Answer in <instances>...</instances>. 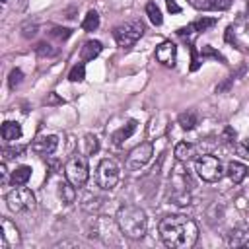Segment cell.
Listing matches in <instances>:
<instances>
[{
    "mask_svg": "<svg viewBox=\"0 0 249 249\" xmlns=\"http://www.w3.org/2000/svg\"><path fill=\"white\" fill-rule=\"evenodd\" d=\"M160 235L163 239V243L171 249H187L193 247L196 237H198V228L196 224L183 214H175V216H165L161 218L160 226Z\"/></svg>",
    "mask_w": 249,
    "mask_h": 249,
    "instance_id": "1",
    "label": "cell"
},
{
    "mask_svg": "<svg viewBox=\"0 0 249 249\" xmlns=\"http://www.w3.org/2000/svg\"><path fill=\"white\" fill-rule=\"evenodd\" d=\"M115 222H117V228L121 230V233L126 235V237H130V239L144 237L146 226H148V220H146L144 210L140 206H136V204H123L117 210Z\"/></svg>",
    "mask_w": 249,
    "mask_h": 249,
    "instance_id": "2",
    "label": "cell"
},
{
    "mask_svg": "<svg viewBox=\"0 0 249 249\" xmlns=\"http://www.w3.org/2000/svg\"><path fill=\"white\" fill-rule=\"evenodd\" d=\"M144 33V23L140 19H128L124 23H119L115 29H113V37L117 41L119 47L126 49V47H132Z\"/></svg>",
    "mask_w": 249,
    "mask_h": 249,
    "instance_id": "3",
    "label": "cell"
},
{
    "mask_svg": "<svg viewBox=\"0 0 249 249\" xmlns=\"http://www.w3.org/2000/svg\"><path fill=\"white\" fill-rule=\"evenodd\" d=\"M195 169L198 173V177L206 183H216L222 179L224 175V167H222V161L216 158V156H210V154H202L196 158L195 161Z\"/></svg>",
    "mask_w": 249,
    "mask_h": 249,
    "instance_id": "4",
    "label": "cell"
},
{
    "mask_svg": "<svg viewBox=\"0 0 249 249\" xmlns=\"http://www.w3.org/2000/svg\"><path fill=\"white\" fill-rule=\"evenodd\" d=\"M64 175H66V179H68L76 189L84 187L86 181H88V177H89L88 160H86L84 156H72V158L66 161V165H64Z\"/></svg>",
    "mask_w": 249,
    "mask_h": 249,
    "instance_id": "5",
    "label": "cell"
},
{
    "mask_svg": "<svg viewBox=\"0 0 249 249\" xmlns=\"http://www.w3.org/2000/svg\"><path fill=\"white\" fill-rule=\"evenodd\" d=\"M121 177V169L117 165V161L113 160H101L97 169H95V183L99 189L103 191H111L115 189V185L119 183Z\"/></svg>",
    "mask_w": 249,
    "mask_h": 249,
    "instance_id": "6",
    "label": "cell"
},
{
    "mask_svg": "<svg viewBox=\"0 0 249 249\" xmlns=\"http://www.w3.org/2000/svg\"><path fill=\"white\" fill-rule=\"evenodd\" d=\"M6 202L12 212H29L35 208V195L27 187L18 185L6 195Z\"/></svg>",
    "mask_w": 249,
    "mask_h": 249,
    "instance_id": "7",
    "label": "cell"
},
{
    "mask_svg": "<svg viewBox=\"0 0 249 249\" xmlns=\"http://www.w3.org/2000/svg\"><path fill=\"white\" fill-rule=\"evenodd\" d=\"M152 156H154V146H152V142H142V144H138V146L128 154V158H126V167H128L130 171H136V169L144 167V165L150 161Z\"/></svg>",
    "mask_w": 249,
    "mask_h": 249,
    "instance_id": "8",
    "label": "cell"
},
{
    "mask_svg": "<svg viewBox=\"0 0 249 249\" xmlns=\"http://www.w3.org/2000/svg\"><path fill=\"white\" fill-rule=\"evenodd\" d=\"M58 148V136L56 134H45L31 142V152L39 156H49Z\"/></svg>",
    "mask_w": 249,
    "mask_h": 249,
    "instance_id": "9",
    "label": "cell"
},
{
    "mask_svg": "<svg viewBox=\"0 0 249 249\" xmlns=\"http://www.w3.org/2000/svg\"><path fill=\"white\" fill-rule=\"evenodd\" d=\"M156 58L163 66H173L175 60H177V47H175V43H171V41L160 43L158 49H156Z\"/></svg>",
    "mask_w": 249,
    "mask_h": 249,
    "instance_id": "10",
    "label": "cell"
},
{
    "mask_svg": "<svg viewBox=\"0 0 249 249\" xmlns=\"http://www.w3.org/2000/svg\"><path fill=\"white\" fill-rule=\"evenodd\" d=\"M0 241H2V249H8V247H12V245H18V243H19V231H18V228H16L8 218H4V220H2Z\"/></svg>",
    "mask_w": 249,
    "mask_h": 249,
    "instance_id": "11",
    "label": "cell"
},
{
    "mask_svg": "<svg viewBox=\"0 0 249 249\" xmlns=\"http://www.w3.org/2000/svg\"><path fill=\"white\" fill-rule=\"evenodd\" d=\"M216 23H218V19H216V18H200V19H196V21L189 23L187 27L177 29V33H179L181 37H187V35H193V33L208 31V29H210V27H214Z\"/></svg>",
    "mask_w": 249,
    "mask_h": 249,
    "instance_id": "12",
    "label": "cell"
},
{
    "mask_svg": "<svg viewBox=\"0 0 249 249\" xmlns=\"http://www.w3.org/2000/svg\"><path fill=\"white\" fill-rule=\"evenodd\" d=\"M189 2L196 10H212V12H224L231 6V0H189Z\"/></svg>",
    "mask_w": 249,
    "mask_h": 249,
    "instance_id": "13",
    "label": "cell"
},
{
    "mask_svg": "<svg viewBox=\"0 0 249 249\" xmlns=\"http://www.w3.org/2000/svg\"><path fill=\"white\" fill-rule=\"evenodd\" d=\"M247 165L245 163H241V161H230L228 163V167H226V173H228V177L231 179V183H241L243 179H245V175H247Z\"/></svg>",
    "mask_w": 249,
    "mask_h": 249,
    "instance_id": "14",
    "label": "cell"
},
{
    "mask_svg": "<svg viewBox=\"0 0 249 249\" xmlns=\"http://www.w3.org/2000/svg\"><path fill=\"white\" fill-rule=\"evenodd\" d=\"M228 243L231 247H249V230L247 228L231 230L228 235Z\"/></svg>",
    "mask_w": 249,
    "mask_h": 249,
    "instance_id": "15",
    "label": "cell"
},
{
    "mask_svg": "<svg viewBox=\"0 0 249 249\" xmlns=\"http://www.w3.org/2000/svg\"><path fill=\"white\" fill-rule=\"evenodd\" d=\"M103 51V45L99 43V41H86L84 43V47L80 49V58L84 60V62H88V60H93L99 53Z\"/></svg>",
    "mask_w": 249,
    "mask_h": 249,
    "instance_id": "16",
    "label": "cell"
},
{
    "mask_svg": "<svg viewBox=\"0 0 249 249\" xmlns=\"http://www.w3.org/2000/svg\"><path fill=\"white\" fill-rule=\"evenodd\" d=\"M195 156H196V146H195V144H191V142H179V144L175 146V158H177L181 163L193 160Z\"/></svg>",
    "mask_w": 249,
    "mask_h": 249,
    "instance_id": "17",
    "label": "cell"
},
{
    "mask_svg": "<svg viewBox=\"0 0 249 249\" xmlns=\"http://www.w3.org/2000/svg\"><path fill=\"white\" fill-rule=\"evenodd\" d=\"M21 136V124L19 123H16V121H6L4 124H2V138L6 140V142H14V140H18Z\"/></svg>",
    "mask_w": 249,
    "mask_h": 249,
    "instance_id": "18",
    "label": "cell"
},
{
    "mask_svg": "<svg viewBox=\"0 0 249 249\" xmlns=\"http://www.w3.org/2000/svg\"><path fill=\"white\" fill-rule=\"evenodd\" d=\"M177 123L181 124V128L193 130V128L198 124V113L193 111V109H187V111H183V113L177 117Z\"/></svg>",
    "mask_w": 249,
    "mask_h": 249,
    "instance_id": "19",
    "label": "cell"
},
{
    "mask_svg": "<svg viewBox=\"0 0 249 249\" xmlns=\"http://www.w3.org/2000/svg\"><path fill=\"white\" fill-rule=\"evenodd\" d=\"M134 130H136V121H128L124 126H121L117 132H113V144L121 146L126 138H130L134 134Z\"/></svg>",
    "mask_w": 249,
    "mask_h": 249,
    "instance_id": "20",
    "label": "cell"
},
{
    "mask_svg": "<svg viewBox=\"0 0 249 249\" xmlns=\"http://www.w3.org/2000/svg\"><path fill=\"white\" fill-rule=\"evenodd\" d=\"M58 196L62 198V202H74L76 198V187L66 179V181H60L58 183Z\"/></svg>",
    "mask_w": 249,
    "mask_h": 249,
    "instance_id": "21",
    "label": "cell"
},
{
    "mask_svg": "<svg viewBox=\"0 0 249 249\" xmlns=\"http://www.w3.org/2000/svg\"><path fill=\"white\" fill-rule=\"evenodd\" d=\"M31 177V167L29 165H19L12 171V185H25Z\"/></svg>",
    "mask_w": 249,
    "mask_h": 249,
    "instance_id": "22",
    "label": "cell"
},
{
    "mask_svg": "<svg viewBox=\"0 0 249 249\" xmlns=\"http://www.w3.org/2000/svg\"><path fill=\"white\" fill-rule=\"evenodd\" d=\"M99 27V14L95 10H89L82 21V29L84 31H95Z\"/></svg>",
    "mask_w": 249,
    "mask_h": 249,
    "instance_id": "23",
    "label": "cell"
},
{
    "mask_svg": "<svg viewBox=\"0 0 249 249\" xmlns=\"http://www.w3.org/2000/svg\"><path fill=\"white\" fill-rule=\"evenodd\" d=\"M146 14H148V18H150V21H152L154 25H161L163 18H161L160 8H158L154 2H148V6H146Z\"/></svg>",
    "mask_w": 249,
    "mask_h": 249,
    "instance_id": "24",
    "label": "cell"
},
{
    "mask_svg": "<svg viewBox=\"0 0 249 249\" xmlns=\"http://www.w3.org/2000/svg\"><path fill=\"white\" fill-rule=\"evenodd\" d=\"M86 78V66L80 62V64H76V66H72V70L68 72V80L70 82H82Z\"/></svg>",
    "mask_w": 249,
    "mask_h": 249,
    "instance_id": "25",
    "label": "cell"
},
{
    "mask_svg": "<svg viewBox=\"0 0 249 249\" xmlns=\"http://www.w3.org/2000/svg\"><path fill=\"white\" fill-rule=\"evenodd\" d=\"M21 78H23V72L19 68H14L10 72V78H8V84H10V89H16L19 84H21Z\"/></svg>",
    "mask_w": 249,
    "mask_h": 249,
    "instance_id": "26",
    "label": "cell"
},
{
    "mask_svg": "<svg viewBox=\"0 0 249 249\" xmlns=\"http://www.w3.org/2000/svg\"><path fill=\"white\" fill-rule=\"evenodd\" d=\"M200 56H202V58H208V56H212V58H216V60H222V62L226 60V58H224V56H222L218 51H214L210 45H204V47L200 49Z\"/></svg>",
    "mask_w": 249,
    "mask_h": 249,
    "instance_id": "27",
    "label": "cell"
},
{
    "mask_svg": "<svg viewBox=\"0 0 249 249\" xmlns=\"http://www.w3.org/2000/svg\"><path fill=\"white\" fill-rule=\"evenodd\" d=\"M70 35H72V29H68V27H54V29L51 31V37H54V39H60V41L68 39Z\"/></svg>",
    "mask_w": 249,
    "mask_h": 249,
    "instance_id": "28",
    "label": "cell"
},
{
    "mask_svg": "<svg viewBox=\"0 0 249 249\" xmlns=\"http://www.w3.org/2000/svg\"><path fill=\"white\" fill-rule=\"evenodd\" d=\"M4 158H19L23 152H25V146H12V148H4Z\"/></svg>",
    "mask_w": 249,
    "mask_h": 249,
    "instance_id": "29",
    "label": "cell"
},
{
    "mask_svg": "<svg viewBox=\"0 0 249 249\" xmlns=\"http://www.w3.org/2000/svg\"><path fill=\"white\" fill-rule=\"evenodd\" d=\"M37 54H39V56H54V54H56V49H53V47L47 45V43H39V45H37Z\"/></svg>",
    "mask_w": 249,
    "mask_h": 249,
    "instance_id": "30",
    "label": "cell"
},
{
    "mask_svg": "<svg viewBox=\"0 0 249 249\" xmlns=\"http://www.w3.org/2000/svg\"><path fill=\"white\" fill-rule=\"evenodd\" d=\"M86 146H88V154H95L99 150V142L93 134H86Z\"/></svg>",
    "mask_w": 249,
    "mask_h": 249,
    "instance_id": "31",
    "label": "cell"
},
{
    "mask_svg": "<svg viewBox=\"0 0 249 249\" xmlns=\"http://www.w3.org/2000/svg\"><path fill=\"white\" fill-rule=\"evenodd\" d=\"M235 150H237V154L241 156V158H245V160H249V138H245V140H241L237 146H235Z\"/></svg>",
    "mask_w": 249,
    "mask_h": 249,
    "instance_id": "32",
    "label": "cell"
},
{
    "mask_svg": "<svg viewBox=\"0 0 249 249\" xmlns=\"http://www.w3.org/2000/svg\"><path fill=\"white\" fill-rule=\"evenodd\" d=\"M222 138H224L226 142H230V144H235V138H237V134H235V130H233L231 126H226V128H224V134H222Z\"/></svg>",
    "mask_w": 249,
    "mask_h": 249,
    "instance_id": "33",
    "label": "cell"
},
{
    "mask_svg": "<svg viewBox=\"0 0 249 249\" xmlns=\"http://www.w3.org/2000/svg\"><path fill=\"white\" fill-rule=\"evenodd\" d=\"M198 66H200V60H198L196 49H195V47H191V70L195 72V70H198Z\"/></svg>",
    "mask_w": 249,
    "mask_h": 249,
    "instance_id": "34",
    "label": "cell"
},
{
    "mask_svg": "<svg viewBox=\"0 0 249 249\" xmlns=\"http://www.w3.org/2000/svg\"><path fill=\"white\" fill-rule=\"evenodd\" d=\"M165 4H167V10H169L171 14H179V12H181V6H179L175 0H165Z\"/></svg>",
    "mask_w": 249,
    "mask_h": 249,
    "instance_id": "35",
    "label": "cell"
},
{
    "mask_svg": "<svg viewBox=\"0 0 249 249\" xmlns=\"http://www.w3.org/2000/svg\"><path fill=\"white\" fill-rule=\"evenodd\" d=\"M45 101H47L49 105H53V103H64L62 99H58V97H56V93H54V91H53V93L49 95V99H45Z\"/></svg>",
    "mask_w": 249,
    "mask_h": 249,
    "instance_id": "36",
    "label": "cell"
},
{
    "mask_svg": "<svg viewBox=\"0 0 249 249\" xmlns=\"http://www.w3.org/2000/svg\"><path fill=\"white\" fill-rule=\"evenodd\" d=\"M247 16H249V0H247Z\"/></svg>",
    "mask_w": 249,
    "mask_h": 249,
    "instance_id": "37",
    "label": "cell"
},
{
    "mask_svg": "<svg viewBox=\"0 0 249 249\" xmlns=\"http://www.w3.org/2000/svg\"><path fill=\"white\" fill-rule=\"evenodd\" d=\"M247 33H249V23H247Z\"/></svg>",
    "mask_w": 249,
    "mask_h": 249,
    "instance_id": "38",
    "label": "cell"
},
{
    "mask_svg": "<svg viewBox=\"0 0 249 249\" xmlns=\"http://www.w3.org/2000/svg\"><path fill=\"white\" fill-rule=\"evenodd\" d=\"M2 2H6V0H2Z\"/></svg>",
    "mask_w": 249,
    "mask_h": 249,
    "instance_id": "39",
    "label": "cell"
}]
</instances>
